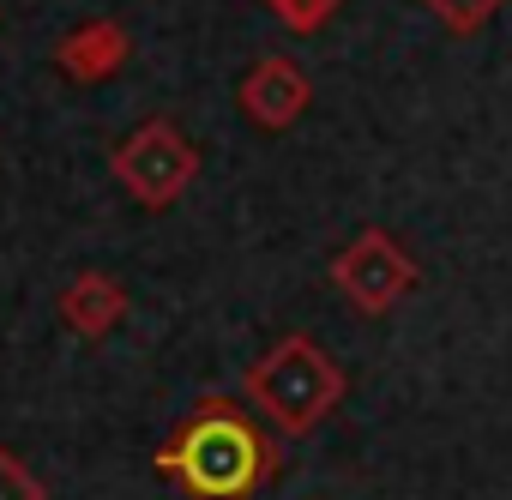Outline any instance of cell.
<instances>
[{
	"mask_svg": "<svg viewBox=\"0 0 512 500\" xmlns=\"http://www.w3.org/2000/svg\"><path fill=\"white\" fill-rule=\"evenodd\" d=\"M151 464L187 500H253L278 476V446L235 398H199Z\"/></svg>",
	"mask_w": 512,
	"mask_h": 500,
	"instance_id": "1",
	"label": "cell"
},
{
	"mask_svg": "<svg viewBox=\"0 0 512 500\" xmlns=\"http://www.w3.org/2000/svg\"><path fill=\"white\" fill-rule=\"evenodd\" d=\"M241 398L260 410L278 434L302 440L344 404V368L308 332H290L241 374Z\"/></svg>",
	"mask_w": 512,
	"mask_h": 500,
	"instance_id": "2",
	"label": "cell"
},
{
	"mask_svg": "<svg viewBox=\"0 0 512 500\" xmlns=\"http://www.w3.org/2000/svg\"><path fill=\"white\" fill-rule=\"evenodd\" d=\"M109 175L121 181V193H127L139 211H169V205H181L187 187L199 181V145H193L175 121L151 115V121H139V127L115 145Z\"/></svg>",
	"mask_w": 512,
	"mask_h": 500,
	"instance_id": "3",
	"label": "cell"
},
{
	"mask_svg": "<svg viewBox=\"0 0 512 500\" xmlns=\"http://www.w3.org/2000/svg\"><path fill=\"white\" fill-rule=\"evenodd\" d=\"M416 284H422V272H416V260H410V247H404L392 229H380V223H368L362 235H350L338 254H332V290H338L362 320L392 314L398 302H410Z\"/></svg>",
	"mask_w": 512,
	"mask_h": 500,
	"instance_id": "4",
	"label": "cell"
},
{
	"mask_svg": "<svg viewBox=\"0 0 512 500\" xmlns=\"http://www.w3.org/2000/svg\"><path fill=\"white\" fill-rule=\"evenodd\" d=\"M235 103H241V115L260 133H290L308 115V103H314V79L302 73L296 55H260L241 73Z\"/></svg>",
	"mask_w": 512,
	"mask_h": 500,
	"instance_id": "5",
	"label": "cell"
},
{
	"mask_svg": "<svg viewBox=\"0 0 512 500\" xmlns=\"http://www.w3.org/2000/svg\"><path fill=\"white\" fill-rule=\"evenodd\" d=\"M127 55H133V37H127L115 19H91V25H79V31H67V37L55 43V67H61V79H73V85H103V79H115V73L127 67Z\"/></svg>",
	"mask_w": 512,
	"mask_h": 500,
	"instance_id": "6",
	"label": "cell"
},
{
	"mask_svg": "<svg viewBox=\"0 0 512 500\" xmlns=\"http://www.w3.org/2000/svg\"><path fill=\"white\" fill-rule=\"evenodd\" d=\"M61 320H67V332H79L85 344H103V338L127 320V290H121L109 272H79V278L61 290Z\"/></svg>",
	"mask_w": 512,
	"mask_h": 500,
	"instance_id": "7",
	"label": "cell"
},
{
	"mask_svg": "<svg viewBox=\"0 0 512 500\" xmlns=\"http://www.w3.org/2000/svg\"><path fill=\"white\" fill-rule=\"evenodd\" d=\"M266 13H272L290 37H314V31H326V25L344 13V0H266Z\"/></svg>",
	"mask_w": 512,
	"mask_h": 500,
	"instance_id": "8",
	"label": "cell"
},
{
	"mask_svg": "<svg viewBox=\"0 0 512 500\" xmlns=\"http://www.w3.org/2000/svg\"><path fill=\"white\" fill-rule=\"evenodd\" d=\"M422 7H428L452 37H476V31L494 25V13L506 7V0H422Z\"/></svg>",
	"mask_w": 512,
	"mask_h": 500,
	"instance_id": "9",
	"label": "cell"
},
{
	"mask_svg": "<svg viewBox=\"0 0 512 500\" xmlns=\"http://www.w3.org/2000/svg\"><path fill=\"white\" fill-rule=\"evenodd\" d=\"M0 500H49L43 476H37L13 446H0Z\"/></svg>",
	"mask_w": 512,
	"mask_h": 500,
	"instance_id": "10",
	"label": "cell"
}]
</instances>
